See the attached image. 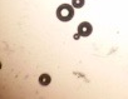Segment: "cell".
<instances>
[{
    "mask_svg": "<svg viewBox=\"0 0 128 99\" xmlns=\"http://www.w3.org/2000/svg\"><path fill=\"white\" fill-rule=\"evenodd\" d=\"M84 0H72V5H73V8H76V9H80V8H83L84 6Z\"/></svg>",
    "mask_w": 128,
    "mask_h": 99,
    "instance_id": "4",
    "label": "cell"
},
{
    "mask_svg": "<svg viewBox=\"0 0 128 99\" xmlns=\"http://www.w3.org/2000/svg\"><path fill=\"white\" fill-rule=\"evenodd\" d=\"M93 31V26L89 21H82L78 25V34L80 36H89Z\"/></svg>",
    "mask_w": 128,
    "mask_h": 99,
    "instance_id": "2",
    "label": "cell"
},
{
    "mask_svg": "<svg viewBox=\"0 0 128 99\" xmlns=\"http://www.w3.org/2000/svg\"><path fill=\"white\" fill-rule=\"evenodd\" d=\"M50 82H52V78H50V75L49 74H42L40 77H39V83H40V85H49L50 84Z\"/></svg>",
    "mask_w": 128,
    "mask_h": 99,
    "instance_id": "3",
    "label": "cell"
},
{
    "mask_svg": "<svg viewBox=\"0 0 128 99\" xmlns=\"http://www.w3.org/2000/svg\"><path fill=\"white\" fill-rule=\"evenodd\" d=\"M56 18L60 21H70L74 18V8L69 4H62L56 9Z\"/></svg>",
    "mask_w": 128,
    "mask_h": 99,
    "instance_id": "1",
    "label": "cell"
}]
</instances>
